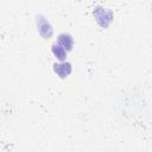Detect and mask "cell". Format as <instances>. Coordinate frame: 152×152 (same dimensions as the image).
Wrapping results in <instances>:
<instances>
[{
  "mask_svg": "<svg viewBox=\"0 0 152 152\" xmlns=\"http://www.w3.org/2000/svg\"><path fill=\"white\" fill-rule=\"evenodd\" d=\"M94 15L97 20V23L102 26V27H107L110 23H112V13L109 11H107L106 8H102V7H97L95 11H94Z\"/></svg>",
  "mask_w": 152,
  "mask_h": 152,
  "instance_id": "1",
  "label": "cell"
},
{
  "mask_svg": "<svg viewBox=\"0 0 152 152\" xmlns=\"http://www.w3.org/2000/svg\"><path fill=\"white\" fill-rule=\"evenodd\" d=\"M37 19H38L37 20V27H38V31H39L40 36L44 37L45 39L50 38L52 36V33H53V30H52L51 24L45 18H43V17H39Z\"/></svg>",
  "mask_w": 152,
  "mask_h": 152,
  "instance_id": "2",
  "label": "cell"
},
{
  "mask_svg": "<svg viewBox=\"0 0 152 152\" xmlns=\"http://www.w3.org/2000/svg\"><path fill=\"white\" fill-rule=\"evenodd\" d=\"M53 69H55V72H56L59 77L64 78V77H66V76L70 75V72H71V64L68 63V62L56 63V64L53 65Z\"/></svg>",
  "mask_w": 152,
  "mask_h": 152,
  "instance_id": "3",
  "label": "cell"
},
{
  "mask_svg": "<svg viewBox=\"0 0 152 152\" xmlns=\"http://www.w3.org/2000/svg\"><path fill=\"white\" fill-rule=\"evenodd\" d=\"M58 44L62 45L66 51H69V50L72 49L74 39H72V37H71L70 34H68V33H62V34H59V37H58Z\"/></svg>",
  "mask_w": 152,
  "mask_h": 152,
  "instance_id": "4",
  "label": "cell"
},
{
  "mask_svg": "<svg viewBox=\"0 0 152 152\" xmlns=\"http://www.w3.org/2000/svg\"><path fill=\"white\" fill-rule=\"evenodd\" d=\"M52 53L59 61H64L66 58V50L62 45H59L58 43H56V44L52 45Z\"/></svg>",
  "mask_w": 152,
  "mask_h": 152,
  "instance_id": "5",
  "label": "cell"
}]
</instances>
